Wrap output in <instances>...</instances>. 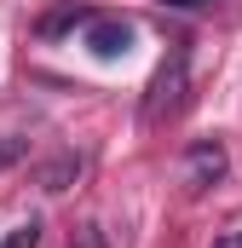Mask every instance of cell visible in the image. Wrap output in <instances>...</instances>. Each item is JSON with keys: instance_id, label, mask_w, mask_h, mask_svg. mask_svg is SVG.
<instances>
[{"instance_id": "9", "label": "cell", "mask_w": 242, "mask_h": 248, "mask_svg": "<svg viewBox=\"0 0 242 248\" xmlns=\"http://www.w3.org/2000/svg\"><path fill=\"white\" fill-rule=\"evenodd\" d=\"M17 156H23V139H0V168H12Z\"/></svg>"}, {"instance_id": "3", "label": "cell", "mask_w": 242, "mask_h": 248, "mask_svg": "<svg viewBox=\"0 0 242 248\" xmlns=\"http://www.w3.org/2000/svg\"><path fill=\"white\" fill-rule=\"evenodd\" d=\"M81 46H87L98 63H116V58L133 52V23H121V17H92L87 35H81Z\"/></svg>"}, {"instance_id": "1", "label": "cell", "mask_w": 242, "mask_h": 248, "mask_svg": "<svg viewBox=\"0 0 242 248\" xmlns=\"http://www.w3.org/2000/svg\"><path fill=\"white\" fill-rule=\"evenodd\" d=\"M184 93H190V46L184 41H167V52L156 63L150 87H144V127H162L184 110Z\"/></svg>"}, {"instance_id": "7", "label": "cell", "mask_w": 242, "mask_h": 248, "mask_svg": "<svg viewBox=\"0 0 242 248\" xmlns=\"http://www.w3.org/2000/svg\"><path fill=\"white\" fill-rule=\"evenodd\" d=\"M69 248H110V243H104V225H92V219H87V225H75Z\"/></svg>"}, {"instance_id": "5", "label": "cell", "mask_w": 242, "mask_h": 248, "mask_svg": "<svg viewBox=\"0 0 242 248\" xmlns=\"http://www.w3.org/2000/svg\"><path fill=\"white\" fill-rule=\"evenodd\" d=\"M75 173H81V156H58V162L41 168V185H46V190H69V185H75Z\"/></svg>"}, {"instance_id": "8", "label": "cell", "mask_w": 242, "mask_h": 248, "mask_svg": "<svg viewBox=\"0 0 242 248\" xmlns=\"http://www.w3.org/2000/svg\"><path fill=\"white\" fill-rule=\"evenodd\" d=\"M162 6H167V12H213L219 0H162Z\"/></svg>"}, {"instance_id": "4", "label": "cell", "mask_w": 242, "mask_h": 248, "mask_svg": "<svg viewBox=\"0 0 242 248\" xmlns=\"http://www.w3.org/2000/svg\"><path fill=\"white\" fill-rule=\"evenodd\" d=\"M75 23H92V12L69 0V6H58V12H46V17H41V35H63V29H75Z\"/></svg>"}, {"instance_id": "10", "label": "cell", "mask_w": 242, "mask_h": 248, "mask_svg": "<svg viewBox=\"0 0 242 248\" xmlns=\"http://www.w3.org/2000/svg\"><path fill=\"white\" fill-rule=\"evenodd\" d=\"M213 248H242V231H225V237H219Z\"/></svg>"}, {"instance_id": "6", "label": "cell", "mask_w": 242, "mask_h": 248, "mask_svg": "<svg viewBox=\"0 0 242 248\" xmlns=\"http://www.w3.org/2000/svg\"><path fill=\"white\" fill-rule=\"evenodd\" d=\"M41 231H46L41 219H23V225L6 231V243H0V248H41Z\"/></svg>"}, {"instance_id": "2", "label": "cell", "mask_w": 242, "mask_h": 248, "mask_svg": "<svg viewBox=\"0 0 242 248\" xmlns=\"http://www.w3.org/2000/svg\"><path fill=\"white\" fill-rule=\"evenodd\" d=\"M225 168H231L225 144H219V139H196V144L184 150V162H179V179H184L190 196H202V190H213L219 179H225Z\"/></svg>"}]
</instances>
